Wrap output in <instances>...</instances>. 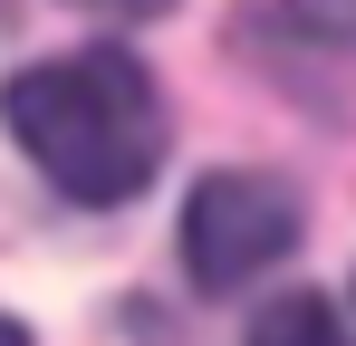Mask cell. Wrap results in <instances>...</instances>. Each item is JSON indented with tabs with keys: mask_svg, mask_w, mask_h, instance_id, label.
<instances>
[{
	"mask_svg": "<svg viewBox=\"0 0 356 346\" xmlns=\"http://www.w3.org/2000/svg\"><path fill=\"white\" fill-rule=\"evenodd\" d=\"M0 125L67 202H135L164 164V97L125 49H67L0 87Z\"/></svg>",
	"mask_w": 356,
	"mask_h": 346,
	"instance_id": "6da1fadb",
	"label": "cell"
},
{
	"mask_svg": "<svg viewBox=\"0 0 356 346\" xmlns=\"http://www.w3.org/2000/svg\"><path fill=\"white\" fill-rule=\"evenodd\" d=\"M298 250V192L280 173H212L183 202V270L193 288H250Z\"/></svg>",
	"mask_w": 356,
	"mask_h": 346,
	"instance_id": "7a4b0ae2",
	"label": "cell"
},
{
	"mask_svg": "<svg viewBox=\"0 0 356 346\" xmlns=\"http://www.w3.org/2000/svg\"><path fill=\"white\" fill-rule=\"evenodd\" d=\"M241 39L298 49V58H356V0H250Z\"/></svg>",
	"mask_w": 356,
	"mask_h": 346,
	"instance_id": "3957f363",
	"label": "cell"
},
{
	"mask_svg": "<svg viewBox=\"0 0 356 346\" xmlns=\"http://www.w3.org/2000/svg\"><path fill=\"white\" fill-rule=\"evenodd\" d=\"M250 346H356V337L337 327V308H327V298H308V288H289V298L250 308Z\"/></svg>",
	"mask_w": 356,
	"mask_h": 346,
	"instance_id": "277c9868",
	"label": "cell"
},
{
	"mask_svg": "<svg viewBox=\"0 0 356 346\" xmlns=\"http://www.w3.org/2000/svg\"><path fill=\"white\" fill-rule=\"evenodd\" d=\"M0 346H29V337H19V327H10V318H0Z\"/></svg>",
	"mask_w": 356,
	"mask_h": 346,
	"instance_id": "5b68a950",
	"label": "cell"
},
{
	"mask_svg": "<svg viewBox=\"0 0 356 346\" xmlns=\"http://www.w3.org/2000/svg\"><path fill=\"white\" fill-rule=\"evenodd\" d=\"M135 10H154V0H135Z\"/></svg>",
	"mask_w": 356,
	"mask_h": 346,
	"instance_id": "8992f818",
	"label": "cell"
}]
</instances>
